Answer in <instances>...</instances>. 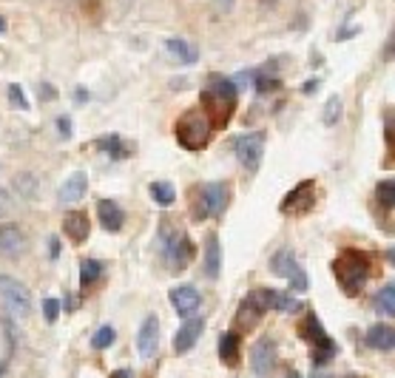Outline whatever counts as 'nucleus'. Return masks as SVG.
<instances>
[{"instance_id":"393cba45","label":"nucleus","mask_w":395,"mask_h":378,"mask_svg":"<svg viewBox=\"0 0 395 378\" xmlns=\"http://www.w3.org/2000/svg\"><path fill=\"white\" fill-rule=\"evenodd\" d=\"M151 197H154V202L162 205V208L176 202V194H174V188L168 182H154V185H151Z\"/></svg>"},{"instance_id":"ea45409f","label":"nucleus","mask_w":395,"mask_h":378,"mask_svg":"<svg viewBox=\"0 0 395 378\" xmlns=\"http://www.w3.org/2000/svg\"><path fill=\"white\" fill-rule=\"evenodd\" d=\"M6 31V20H3V15H0V35H3Z\"/></svg>"},{"instance_id":"e433bc0d","label":"nucleus","mask_w":395,"mask_h":378,"mask_svg":"<svg viewBox=\"0 0 395 378\" xmlns=\"http://www.w3.org/2000/svg\"><path fill=\"white\" fill-rule=\"evenodd\" d=\"M40 97H46V100H54V91H51V85H43V88H40Z\"/></svg>"},{"instance_id":"4468645a","label":"nucleus","mask_w":395,"mask_h":378,"mask_svg":"<svg viewBox=\"0 0 395 378\" xmlns=\"http://www.w3.org/2000/svg\"><path fill=\"white\" fill-rule=\"evenodd\" d=\"M270 310V290H253L245 302H242V310H239V316H251V319H259L262 313Z\"/></svg>"},{"instance_id":"c9c22d12","label":"nucleus","mask_w":395,"mask_h":378,"mask_svg":"<svg viewBox=\"0 0 395 378\" xmlns=\"http://www.w3.org/2000/svg\"><path fill=\"white\" fill-rule=\"evenodd\" d=\"M214 3H217L222 12H230V9H233V0H214Z\"/></svg>"},{"instance_id":"9b49d317","label":"nucleus","mask_w":395,"mask_h":378,"mask_svg":"<svg viewBox=\"0 0 395 378\" xmlns=\"http://www.w3.org/2000/svg\"><path fill=\"white\" fill-rule=\"evenodd\" d=\"M202 330H205V322H202L199 316L188 319L185 324L176 330V336H174V350H176L179 356H182V353H188V350H194V344L199 341Z\"/></svg>"},{"instance_id":"cd10ccee","label":"nucleus","mask_w":395,"mask_h":378,"mask_svg":"<svg viewBox=\"0 0 395 378\" xmlns=\"http://www.w3.org/2000/svg\"><path fill=\"white\" fill-rule=\"evenodd\" d=\"M378 202H381L384 208H392V202H395V182H392V179H384V182L378 185Z\"/></svg>"},{"instance_id":"6e6552de","label":"nucleus","mask_w":395,"mask_h":378,"mask_svg":"<svg viewBox=\"0 0 395 378\" xmlns=\"http://www.w3.org/2000/svg\"><path fill=\"white\" fill-rule=\"evenodd\" d=\"M157 344H160V322H157V316H148L137 333V350L142 359H154Z\"/></svg>"},{"instance_id":"423d86ee","label":"nucleus","mask_w":395,"mask_h":378,"mask_svg":"<svg viewBox=\"0 0 395 378\" xmlns=\"http://www.w3.org/2000/svg\"><path fill=\"white\" fill-rule=\"evenodd\" d=\"M228 205V188L219 182H208L199 191V211L196 216H219Z\"/></svg>"},{"instance_id":"f704fd0d","label":"nucleus","mask_w":395,"mask_h":378,"mask_svg":"<svg viewBox=\"0 0 395 378\" xmlns=\"http://www.w3.org/2000/svg\"><path fill=\"white\" fill-rule=\"evenodd\" d=\"M9 197H6V191H0V216H6L9 213Z\"/></svg>"},{"instance_id":"9d476101","label":"nucleus","mask_w":395,"mask_h":378,"mask_svg":"<svg viewBox=\"0 0 395 378\" xmlns=\"http://www.w3.org/2000/svg\"><path fill=\"white\" fill-rule=\"evenodd\" d=\"M162 254H165L168 265H171L174 270H179V268H185V265H188V259H191V254H194V247H191V242H188L185 236H179V233H176V236L165 239Z\"/></svg>"},{"instance_id":"20e7f679","label":"nucleus","mask_w":395,"mask_h":378,"mask_svg":"<svg viewBox=\"0 0 395 378\" xmlns=\"http://www.w3.org/2000/svg\"><path fill=\"white\" fill-rule=\"evenodd\" d=\"M208 134H210V122H208V117L202 114V111H191V114H185L179 120V125H176V140L185 145V148H202L205 142H208Z\"/></svg>"},{"instance_id":"f03ea898","label":"nucleus","mask_w":395,"mask_h":378,"mask_svg":"<svg viewBox=\"0 0 395 378\" xmlns=\"http://www.w3.org/2000/svg\"><path fill=\"white\" fill-rule=\"evenodd\" d=\"M0 304L12 319H26L32 313V293H28L17 279L0 276Z\"/></svg>"},{"instance_id":"58836bf2","label":"nucleus","mask_w":395,"mask_h":378,"mask_svg":"<svg viewBox=\"0 0 395 378\" xmlns=\"http://www.w3.org/2000/svg\"><path fill=\"white\" fill-rule=\"evenodd\" d=\"M316 85H319V80H316V83H313V80H310V83H308V85H305V94H310V91H313V88H316Z\"/></svg>"},{"instance_id":"39448f33","label":"nucleus","mask_w":395,"mask_h":378,"mask_svg":"<svg viewBox=\"0 0 395 378\" xmlns=\"http://www.w3.org/2000/svg\"><path fill=\"white\" fill-rule=\"evenodd\" d=\"M233 151H236V156H239V163L245 165L248 171H256L259 163H262V154H264V134H262V131L242 134V137L233 142Z\"/></svg>"},{"instance_id":"412c9836","label":"nucleus","mask_w":395,"mask_h":378,"mask_svg":"<svg viewBox=\"0 0 395 378\" xmlns=\"http://www.w3.org/2000/svg\"><path fill=\"white\" fill-rule=\"evenodd\" d=\"M376 313L378 316H392L395 313V285L392 281L376 293Z\"/></svg>"},{"instance_id":"c756f323","label":"nucleus","mask_w":395,"mask_h":378,"mask_svg":"<svg viewBox=\"0 0 395 378\" xmlns=\"http://www.w3.org/2000/svg\"><path fill=\"white\" fill-rule=\"evenodd\" d=\"M15 188L23 194V197H28L35 191V176L32 174H20V176H15Z\"/></svg>"},{"instance_id":"5701e85b","label":"nucleus","mask_w":395,"mask_h":378,"mask_svg":"<svg viewBox=\"0 0 395 378\" xmlns=\"http://www.w3.org/2000/svg\"><path fill=\"white\" fill-rule=\"evenodd\" d=\"M270 307L279 313H296L299 310V299L293 293H282V290H270Z\"/></svg>"},{"instance_id":"f3484780","label":"nucleus","mask_w":395,"mask_h":378,"mask_svg":"<svg viewBox=\"0 0 395 378\" xmlns=\"http://www.w3.org/2000/svg\"><path fill=\"white\" fill-rule=\"evenodd\" d=\"M165 46H168L171 57H176L179 63H185V66H194V63L199 60L196 46H194V43H188V40H179V38H174V40H168Z\"/></svg>"},{"instance_id":"72a5a7b5","label":"nucleus","mask_w":395,"mask_h":378,"mask_svg":"<svg viewBox=\"0 0 395 378\" xmlns=\"http://www.w3.org/2000/svg\"><path fill=\"white\" fill-rule=\"evenodd\" d=\"M57 125H60V131H63V137H72V122H69L66 117H60Z\"/></svg>"},{"instance_id":"a878e982","label":"nucleus","mask_w":395,"mask_h":378,"mask_svg":"<svg viewBox=\"0 0 395 378\" xmlns=\"http://www.w3.org/2000/svg\"><path fill=\"white\" fill-rule=\"evenodd\" d=\"M342 100L339 97H330L327 103H324V114H321V122L324 125H336L339 120H342Z\"/></svg>"},{"instance_id":"4be33fe9","label":"nucleus","mask_w":395,"mask_h":378,"mask_svg":"<svg viewBox=\"0 0 395 378\" xmlns=\"http://www.w3.org/2000/svg\"><path fill=\"white\" fill-rule=\"evenodd\" d=\"M219 359L225 364H236L239 361V336L236 333H225L219 341Z\"/></svg>"},{"instance_id":"bb28decb","label":"nucleus","mask_w":395,"mask_h":378,"mask_svg":"<svg viewBox=\"0 0 395 378\" xmlns=\"http://www.w3.org/2000/svg\"><path fill=\"white\" fill-rule=\"evenodd\" d=\"M114 338H117V333H114V327H100L97 333H94V338H91V344H94V350H106V347H111L114 344Z\"/></svg>"},{"instance_id":"1a4fd4ad","label":"nucleus","mask_w":395,"mask_h":378,"mask_svg":"<svg viewBox=\"0 0 395 378\" xmlns=\"http://www.w3.org/2000/svg\"><path fill=\"white\" fill-rule=\"evenodd\" d=\"M251 361H253V372L259 378H267V372L273 370V364H276V341H273V338L256 341V347L251 353Z\"/></svg>"},{"instance_id":"f257e3e1","label":"nucleus","mask_w":395,"mask_h":378,"mask_svg":"<svg viewBox=\"0 0 395 378\" xmlns=\"http://www.w3.org/2000/svg\"><path fill=\"white\" fill-rule=\"evenodd\" d=\"M202 103H205V117L210 125H225L230 120V111L236 106V83L228 77L214 74L210 85L202 91Z\"/></svg>"},{"instance_id":"2eb2a0df","label":"nucleus","mask_w":395,"mask_h":378,"mask_svg":"<svg viewBox=\"0 0 395 378\" xmlns=\"http://www.w3.org/2000/svg\"><path fill=\"white\" fill-rule=\"evenodd\" d=\"M367 347L373 350H392L395 347V330L389 324H373L367 330Z\"/></svg>"},{"instance_id":"a211bd4d","label":"nucleus","mask_w":395,"mask_h":378,"mask_svg":"<svg viewBox=\"0 0 395 378\" xmlns=\"http://www.w3.org/2000/svg\"><path fill=\"white\" fill-rule=\"evenodd\" d=\"M66 233L74 239V242H83L85 236H88V216L85 213H80V211H72V213H66Z\"/></svg>"},{"instance_id":"2f4dec72","label":"nucleus","mask_w":395,"mask_h":378,"mask_svg":"<svg viewBox=\"0 0 395 378\" xmlns=\"http://www.w3.org/2000/svg\"><path fill=\"white\" fill-rule=\"evenodd\" d=\"M43 313H46V322H57V316H60V302L57 299H46L43 302Z\"/></svg>"},{"instance_id":"c85d7f7f","label":"nucleus","mask_w":395,"mask_h":378,"mask_svg":"<svg viewBox=\"0 0 395 378\" xmlns=\"http://www.w3.org/2000/svg\"><path fill=\"white\" fill-rule=\"evenodd\" d=\"M97 145H100L103 151L114 154V160H123V156H126V148H123V145H119V140H117V137H106V140H100Z\"/></svg>"},{"instance_id":"dca6fc26","label":"nucleus","mask_w":395,"mask_h":378,"mask_svg":"<svg viewBox=\"0 0 395 378\" xmlns=\"http://www.w3.org/2000/svg\"><path fill=\"white\" fill-rule=\"evenodd\" d=\"M85 188H88L85 174H72V176L66 179V185L60 188V202H77V199H83Z\"/></svg>"},{"instance_id":"ddd939ff","label":"nucleus","mask_w":395,"mask_h":378,"mask_svg":"<svg viewBox=\"0 0 395 378\" xmlns=\"http://www.w3.org/2000/svg\"><path fill=\"white\" fill-rule=\"evenodd\" d=\"M97 216H100V222H103L106 231H119V228H123V222H126L123 208H119L117 202H111V199H103L97 205Z\"/></svg>"},{"instance_id":"b1692460","label":"nucleus","mask_w":395,"mask_h":378,"mask_svg":"<svg viewBox=\"0 0 395 378\" xmlns=\"http://www.w3.org/2000/svg\"><path fill=\"white\" fill-rule=\"evenodd\" d=\"M100 273H103V265L97 259H83V265H80V285L91 288L100 279Z\"/></svg>"},{"instance_id":"7ed1b4c3","label":"nucleus","mask_w":395,"mask_h":378,"mask_svg":"<svg viewBox=\"0 0 395 378\" xmlns=\"http://www.w3.org/2000/svg\"><path fill=\"white\" fill-rule=\"evenodd\" d=\"M336 279L350 296H355L358 288L364 285V279H367V259H364L358 250H347L336 262Z\"/></svg>"},{"instance_id":"473e14b6","label":"nucleus","mask_w":395,"mask_h":378,"mask_svg":"<svg viewBox=\"0 0 395 378\" xmlns=\"http://www.w3.org/2000/svg\"><path fill=\"white\" fill-rule=\"evenodd\" d=\"M9 97H12L15 106H20L23 111H28V100H26V94H23L20 85H9Z\"/></svg>"},{"instance_id":"0eeeda50","label":"nucleus","mask_w":395,"mask_h":378,"mask_svg":"<svg viewBox=\"0 0 395 378\" xmlns=\"http://www.w3.org/2000/svg\"><path fill=\"white\" fill-rule=\"evenodd\" d=\"M28 239L17 225H0V256L6 259H17L26 250Z\"/></svg>"},{"instance_id":"4c0bfd02","label":"nucleus","mask_w":395,"mask_h":378,"mask_svg":"<svg viewBox=\"0 0 395 378\" xmlns=\"http://www.w3.org/2000/svg\"><path fill=\"white\" fill-rule=\"evenodd\" d=\"M60 254V245H57V239H51V256H57Z\"/></svg>"},{"instance_id":"aec40b11","label":"nucleus","mask_w":395,"mask_h":378,"mask_svg":"<svg viewBox=\"0 0 395 378\" xmlns=\"http://www.w3.org/2000/svg\"><path fill=\"white\" fill-rule=\"evenodd\" d=\"M270 268H273V273H276V276H282V279H287L293 270H296V259H293V250H279V254L276 256H273L270 259Z\"/></svg>"},{"instance_id":"7c9ffc66","label":"nucleus","mask_w":395,"mask_h":378,"mask_svg":"<svg viewBox=\"0 0 395 378\" xmlns=\"http://www.w3.org/2000/svg\"><path fill=\"white\" fill-rule=\"evenodd\" d=\"M287 279H290V288H293V290H299V293L308 290V276H305V270H301L299 265H296V270H293Z\"/></svg>"},{"instance_id":"6ab92c4d","label":"nucleus","mask_w":395,"mask_h":378,"mask_svg":"<svg viewBox=\"0 0 395 378\" xmlns=\"http://www.w3.org/2000/svg\"><path fill=\"white\" fill-rule=\"evenodd\" d=\"M205 276L208 279L219 276V239L217 236H208V245H205Z\"/></svg>"},{"instance_id":"f8f14e48","label":"nucleus","mask_w":395,"mask_h":378,"mask_svg":"<svg viewBox=\"0 0 395 378\" xmlns=\"http://www.w3.org/2000/svg\"><path fill=\"white\" fill-rule=\"evenodd\" d=\"M168 299H171V307L179 313V316H191V313H196L199 310V293H196V288H191V285H179V288H174L171 293H168Z\"/></svg>"}]
</instances>
